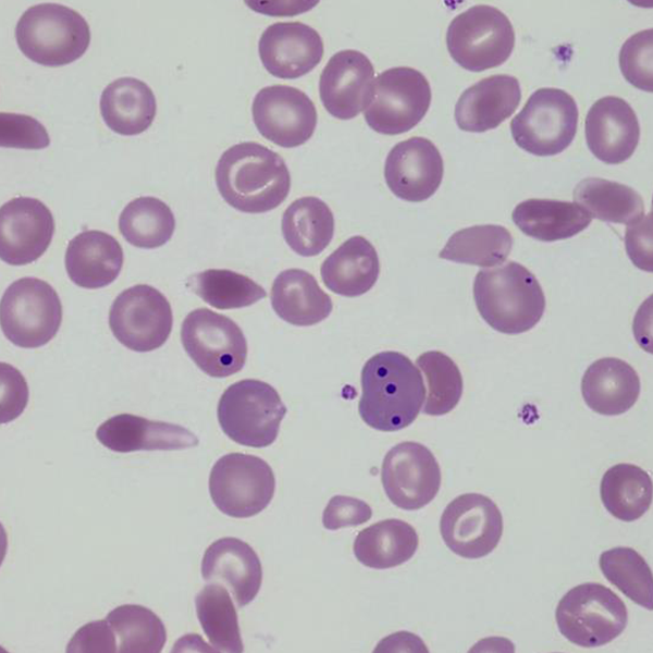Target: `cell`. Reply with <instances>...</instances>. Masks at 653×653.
I'll return each instance as SVG.
<instances>
[{"label":"cell","instance_id":"7bdbcfd3","mask_svg":"<svg viewBox=\"0 0 653 653\" xmlns=\"http://www.w3.org/2000/svg\"><path fill=\"white\" fill-rule=\"evenodd\" d=\"M50 144L45 126L20 113H0V145L8 148L44 149Z\"/></svg>","mask_w":653,"mask_h":653},{"label":"cell","instance_id":"f35d334b","mask_svg":"<svg viewBox=\"0 0 653 653\" xmlns=\"http://www.w3.org/2000/svg\"><path fill=\"white\" fill-rule=\"evenodd\" d=\"M188 287L217 309L250 306L266 297L264 288L250 278L227 269H208L193 274Z\"/></svg>","mask_w":653,"mask_h":653},{"label":"cell","instance_id":"8fae6325","mask_svg":"<svg viewBox=\"0 0 653 653\" xmlns=\"http://www.w3.org/2000/svg\"><path fill=\"white\" fill-rule=\"evenodd\" d=\"M275 490L272 468L262 458L231 453L220 457L209 476L213 504L233 518H248L262 512Z\"/></svg>","mask_w":653,"mask_h":653},{"label":"cell","instance_id":"7c38bea8","mask_svg":"<svg viewBox=\"0 0 653 653\" xmlns=\"http://www.w3.org/2000/svg\"><path fill=\"white\" fill-rule=\"evenodd\" d=\"M184 349L206 374L225 378L241 371L247 342L241 328L226 316L207 308L190 311L182 323Z\"/></svg>","mask_w":653,"mask_h":653},{"label":"cell","instance_id":"d6a6232c","mask_svg":"<svg viewBox=\"0 0 653 653\" xmlns=\"http://www.w3.org/2000/svg\"><path fill=\"white\" fill-rule=\"evenodd\" d=\"M574 200L592 218L631 225L643 218L644 201L640 194L628 185L588 177L580 181L572 194Z\"/></svg>","mask_w":653,"mask_h":653},{"label":"cell","instance_id":"7dc6e473","mask_svg":"<svg viewBox=\"0 0 653 653\" xmlns=\"http://www.w3.org/2000/svg\"><path fill=\"white\" fill-rule=\"evenodd\" d=\"M626 250L633 263L645 271H652V214L651 212L634 224L628 225L625 234Z\"/></svg>","mask_w":653,"mask_h":653},{"label":"cell","instance_id":"6da1fadb","mask_svg":"<svg viewBox=\"0 0 653 653\" xmlns=\"http://www.w3.org/2000/svg\"><path fill=\"white\" fill-rule=\"evenodd\" d=\"M361 389L359 415L366 424L383 432L414 422L426 397L420 370L407 356L392 350L378 353L366 361Z\"/></svg>","mask_w":653,"mask_h":653},{"label":"cell","instance_id":"2e32d148","mask_svg":"<svg viewBox=\"0 0 653 653\" xmlns=\"http://www.w3.org/2000/svg\"><path fill=\"white\" fill-rule=\"evenodd\" d=\"M251 113L258 132L284 148L303 145L317 126V110L312 100L292 86L261 88L254 98Z\"/></svg>","mask_w":653,"mask_h":653},{"label":"cell","instance_id":"4dcf8cb0","mask_svg":"<svg viewBox=\"0 0 653 653\" xmlns=\"http://www.w3.org/2000/svg\"><path fill=\"white\" fill-rule=\"evenodd\" d=\"M418 544L419 538L414 527L392 518L361 530L354 542V554L367 567L387 569L409 560Z\"/></svg>","mask_w":653,"mask_h":653},{"label":"cell","instance_id":"603a6c76","mask_svg":"<svg viewBox=\"0 0 653 653\" xmlns=\"http://www.w3.org/2000/svg\"><path fill=\"white\" fill-rule=\"evenodd\" d=\"M96 438L104 447L118 453L177 451L198 444L197 436L182 426L132 414L107 419L97 428Z\"/></svg>","mask_w":653,"mask_h":653},{"label":"cell","instance_id":"7a4b0ae2","mask_svg":"<svg viewBox=\"0 0 653 653\" xmlns=\"http://www.w3.org/2000/svg\"><path fill=\"white\" fill-rule=\"evenodd\" d=\"M215 184L222 198L234 209L263 213L285 200L291 175L280 155L258 143L243 141L221 155Z\"/></svg>","mask_w":653,"mask_h":653},{"label":"cell","instance_id":"5bb4252c","mask_svg":"<svg viewBox=\"0 0 653 653\" xmlns=\"http://www.w3.org/2000/svg\"><path fill=\"white\" fill-rule=\"evenodd\" d=\"M440 531L453 553L465 558H481L497 546L503 533V517L490 497L465 493L445 507Z\"/></svg>","mask_w":653,"mask_h":653},{"label":"cell","instance_id":"83f0119b","mask_svg":"<svg viewBox=\"0 0 653 653\" xmlns=\"http://www.w3.org/2000/svg\"><path fill=\"white\" fill-rule=\"evenodd\" d=\"M380 262L375 248L364 236L356 235L338 246L321 264L324 285L333 293L356 297L367 293L377 282Z\"/></svg>","mask_w":653,"mask_h":653},{"label":"cell","instance_id":"b9f144b4","mask_svg":"<svg viewBox=\"0 0 653 653\" xmlns=\"http://www.w3.org/2000/svg\"><path fill=\"white\" fill-rule=\"evenodd\" d=\"M653 32L644 29L629 37L619 52V65L624 77L636 88L653 90Z\"/></svg>","mask_w":653,"mask_h":653},{"label":"cell","instance_id":"ab89813d","mask_svg":"<svg viewBox=\"0 0 653 653\" xmlns=\"http://www.w3.org/2000/svg\"><path fill=\"white\" fill-rule=\"evenodd\" d=\"M604 577L628 599L653 609V576L645 559L633 549L617 546L604 551L599 558Z\"/></svg>","mask_w":653,"mask_h":653},{"label":"cell","instance_id":"ffe728a7","mask_svg":"<svg viewBox=\"0 0 653 653\" xmlns=\"http://www.w3.org/2000/svg\"><path fill=\"white\" fill-rule=\"evenodd\" d=\"M323 41L319 33L300 22H278L260 36L258 51L266 70L284 79L298 78L322 60Z\"/></svg>","mask_w":653,"mask_h":653},{"label":"cell","instance_id":"4fadbf2b","mask_svg":"<svg viewBox=\"0 0 653 653\" xmlns=\"http://www.w3.org/2000/svg\"><path fill=\"white\" fill-rule=\"evenodd\" d=\"M172 324L170 303L160 291L146 284L124 289L109 311V325L114 337L138 353L161 347L170 336Z\"/></svg>","mask_w":653,"mask_h":653},{"label":"cell","instance_id":"52a82bcc","mask_svg":"<svg viewBox=\"0 0 653 653\" xmlns=\"http://www.w3.org/2000/svg\"><path fill=\"white\" fill-rule=\"evenodd\" d=\"M453 60L471 72L503 64L515 47V30L497 8L478 4L455 16L446 33Z\"/></svg>","mask_w":653,"mask_h":653},{"label":"cell","instance_id":"8992f818","mask_svg":"<svg viewBox=\"0 0 653 653\" xmlns=\"http://www.w3.org/2000/svg\"><path fill=\"white\" fill-rule=\"evenodd\" d=\"M555 619L560 633L582 648L604 645L623 633L628 612L609 588L587 582L570 589L558 602Z\"/></svg>","mask_w":653,"mask_h":653},{"label":"cell","instance_id":"836d02e7","mask_svg":"<svg viewBox=\"0 0 653 653\" xmlns=\"http://www.w3.org/2000/svg\"><path fill=\"white\" fill-rule=\"evenodd\" d=\"M605 509L623 521H634L650 508L653 497L649 473L637 465L617 464L605 471L600 484Z\"/></svg>","mask_w":653,"mask_h":653},{"label":"cell","instance_id":"3957f363","mask_svg":"<svg viewBox=\"0 0 653 653\" xmlns=\"http://www.w3.org/2000/svg\"><path fill=\"white\" fill-rule=\"evenodd\" d=\"M473 297L483 320L494 330L509 335L535 326L545 309L539 281L516 261L480 270L473 282Z\"/></svg>","mask_w":653,"mask_h":653},{"label":"cell","instance_id":"ba28073f","mask_svg":"<svg viewBox=\"0 0 653 653\" xmlns=\"http://www.w3.org/2000/svg\"><path fill=\"white\" fill-rule=\"evenodd\" d=\"M62 322V304L54 288L37 278H22L4 291L0 324L14 345L36 348L51 341Z\"/></svg>","mask_w":653,"mask_h":653},{"label":"cell","instance_id":"30bf717a","mask_svg":"<svg viewBox=\"0 0 653 653\" xmlns=\"http://www.w3.org/2000/svg\"><path fill=\"white\" fill-rule=\"evenodd\" d=\"M430 103L431 87L421 72L407 66L391 67L375 77L364 113L377 133L397 135L416 126Z\"/></svg>","mask_w":653,"mask_h":653},{"label":"cell","instance_id":"7402d4cb","mask_svg":"<svg viewBox=\"0 0 653 653\" xmlns=\"http://www.w3.org/2000/svg\"><path fill=\"white\" fill-rule=\"evenodd\" d=\"M201 575L207 582L227 588L238 607L256 597L262 582L257 553L237 538H222L208 546L201 562Z\"/></svg>","mask_w":653,"mask_h":653},{"label":"cell","instance_id":"f546056e","mask_svg":"<svg viewBox=\"0 0 653 653\" xmlns=\"http://www.w3.org/2000/svg\"><path fill=\"white\" fill-rule=\"evenodd\" d=\"M516 226L541 242L572 237L588 227L592 218L576 202L556 199H527L512 213Z\"/></svg>","mask_w":653,"mask_h":653},{"label":"cell","instance_id":"74e56055","mask_svg":"<svg viewBox=\"0 0 653 653\" xmlns=\"http://www.w3.org/2000/svg\"><path fill=\"white\" fill-rule=\"evenodd\" d=\"M116 638L120 653H159L167 641L162 620L149 608L124 604L106 617Z\"/></svg>","mask_w":653,"mask_h":653},{"label":"cell","instance_id":"ee69618b","mask_svg":"<svg viewBox=\"0 0 653 653\" xmlns=\"http://www.w3.org/2000/svg\"><path fill=\"white\" fill-rule=\"evenodd\" d=\"M371 516V507L362 500L335 495L323 510L322 522L325 529L337 530L365 523Z\"/></svg>","mask_w":653,"mask_h":653},{"label":"cell","instance_id":"e0dca14e","mask_svg":"<svg viewBox=\"0 0 653 653\" xmlns=\"http://www.w3.org/2000/svg\"><path fill=\"white\" fill-rule=\"evenodd\" d=\"M54 219L37 198L19 196L0 208V257L11 266L36 261L49 247Z\"/></svg>","mask_w":653,"mask_h":653},{"label":"cell","instance_id":"5b68a950","mask_svg":"<svg viewBox=\"0 0 653 653\" xmlns=\"http://www.w3.org/2000/svg\"><path fill=\"white\" fill-rule=\"evenodd\" d=\"M285 414L286 407L278 391L255 379L231 384L217 408L219 424L231 440L258 448L276 440Z\"/></svg>","mask_w":653,"mask_h":653},{"label":"cell","instance_id":"cb8c5ba5","mask_svg":"<svg viewBox=\"0 0 653 653\" xmlns=\"http://www.w3.org/2000/svg\"><path fill=\"white\" fill-rule=\"evenodd\" d=\"M521 99L518 79L497 74L467 88L455 106V120L466 132L483 133L497 127L509 118Z\"/></svg>","mask_w":653,"mask_h":653},{"label":"cell","instance_id":"d590c367","mask_svg":"<svg viewBox=\"0 0 653 653\" xmlns=\"http://www.w3.org/2000/svg\"><path fill=\"white\" fill-rule=\"evenodd\" d=\"M119 229L131 245L152 249L170 241L175 230V218L164 201L143 196L124 207L119 218Z\"/></svg>","mask_w":653,"mask_h":653},{"label":"cell","instance_id":"e575fe53","mask_svg":"<svg viewBox=\"0 0 653 653\" xmlns=\"http://www.w3.org/2000/svg\"><path fill=\"white\" fill-rule=\"evenodd\" d=\"M513 247V236L502 225L485 224L455 232L439 254L445 260L494 267L506 260Z\"/></svg>","mask_w":653,"mask_h":653},{"label":"cell","instance_id":"4316f807","mask_svg":"<svg viewBox=\"0 0 653 653\" xmlns=\"http://www.w3.org/2000/svg\"><path fill=\"white\" fill-rule=\"evenodd\" d=\"M270 299L275 313L297 326L317 324L333 309L331 297L312 274L301 269L280 272L273 281Z\"/></svg>","mask_w":653,"mask_h":653},{"label":"cell","instance_id":"484cf974","mask_svg":"<svg viewBox=\"0 0 653 653\" xmlns=\"http://www.w3.org/2000/svg\"><path fill=\"white\" fill-rule=\"evenodd\" d=\"M586 404L596 414L617 416L628 411L640 395V379L626 361L605 357L586 370L581 381Z\"/></svg>","mask_w":653,"mask_h":653},{"label":"cell","instance_id":"d6986e66","mask_svg":"<svg viewBox=\"0 0 653 653\" xmlns=\"http://www.w3.org/2000/svg\"><path fill=\"white\" fill-rule=\"evenodd\" d=\"M374 69L358 50H341L323 67L319 79L320 99L325 110L340 120H350L369 103Z\"/></svg>","mask_w":653,"mask_h":653},{"label":"cell","instance_id":"9c48e42d","mask_svg":"<svg viewBox=\"0 0 653 653\" xmlns=\"http://www.w3.org/2000/svg\"><path fill=\"white\" fill-rule=\"evenodd\" d=\"M578 107L572 96L559 88L535 90L510 122L515 143L535 156L564 151L575 138Z\"/></svg>","mask_w":653,"mask_h":653},{"label":"cell","instance_id":"1f68e13d","mask_svg":"<svg viewBox=\"0 0 653 653\" xmlns=\"http://www.w3.org/2000/svg\"><path fill=\"white\" fill-rule=\"evenodd\" d=\"M282 234L286 244L299 256H317L333 238V213L318 197L298 198L283 213Z\"/></svg>","mask_w":653,"mask_h":653},{"label":"cell","instance_id":"277c9868","mask_svg":"<svg viewBox=\"0 0 653 653\" xmlns=\"http://www.w3.org/2000/svg\"><path fill=\"white\" fill-rule=\"evenodd\" d=\"M19 48L25 57L46 66H61L79 59L90 42L86 20L58 3L28 8L15 27Z\"/></svg>","mask_w":653,"mask_h":653},{"label":"cell","instance_id":"9a60e30c","mask_svg":"<svg viewBox=\"0 0 653 653\" xmlns=\"http://www.w3.org/2000/svg\"><path fill=\"white\" fill-rule=\"evenodd\" d=\"M381 480L389 500L405 510L428 505L441 485V470L432 452L417 442H402L385 455Z\"/></svg>","mask_w":653,"mask_h":653},{"label":"cell","instance_id":"ac0fdd59","mask_svg":"<svg viewBox=\"0 0 653 653\" xmlns=\"http://www.w3.org/2000/svg\"><path fill=\"white\" fill-rule=\"evenodd\" d=\"M444 164L436 146L423 137H410L396 144L384 164L390 190L398 198L420 202L440 187Z\"/></svg>","mask_w":653,"mask_h":653},{"label":"cell","instance_id":"f6af8a7d","mask_svg":"<svg viewBox=\"0 0 653 653\" xmlns=\"http://www.w3.org/2000/svg\"><path fill=\"white\" fill-rule=\"evenodd\" d=\"M67 653H115L116 638L107 620L90 621L81 627L71 638Z\"/></svg>","mask_w":653,"mask_h":653},{"label":"cell","instance_id":"8d00e7d4","mask_svg":"<svg viewBox=\"0 0 653 653\" xmlns=\"http://www.w3.org/2000/svg\"><path fill=\"white\" fill-rule=\"evenodd\" d=\"M197 618L214 652L241 653L244 650L237 613L227 590L209 583L195 596Z\"/></svg>","mask_w":653,"mask_h":653},{"label":"cell","instance_id":"44dd1931","mask_svg":"<svg viewBox=\"0 0 653 653\" xmlns=\"http://www.w3.org/2000/svg\"><path fill=\"white\" fill-rule=\"evenodd\" d=\"M639 138L638 118L627 101L605 96L592 104L586 118V139L599 160L608 164L628 160Z\"/></svg>","mask_w":653,"mask_h":653},{"label":"cell","instance_id":"f1b7e54d","mask_svg":"<svg viewBox=\"0 0 653 653\" xmlns=\"http://www.w3.org/2000/svg\"><path fill=\"white\" fill-rule=\"evenodd\" d=\"M157 103L153 91L135 77L114 79L100 96L101 116L113 132L138 135L146 131L156 116Z\"/></svg>","mask_w":653,"mask_h":653},{"label":"cell","instance_id":"bcb514c9","mask_svg":"<svg viewBox=\"0 0 653 653\" xmlns=\"http://www.w3.org/2000/svg\"><path fill=\"white\" fill-rule=\"evenodd\" d=\"M14 368L1 364V423L15 419L25 408L28 399V390L24 378Z\"/></svg>","mask_w":653,"mask_h":653},{"label":"cell","instance_id":"d4e9b609","mask_svg":"<svg viewBox=\"0 0 653 653\" xmlns=\"http://www.w3.org/2000/svg\"><path fill=\"white\" fill-rule=\"evenodd\" d=\"M124 254L110 234L87 230L72 238L65 251V269L71 281L84 288H100L121 272Z\"/></svg>","mask_w":653,"mask_h":653},{"label":"cell","instance_id":"60d3db41","mask_svg":"<svg viewBox=\"0 0 653 653\" xmlns=\"http://www.w3.org/2000/svg\"><path fill=\"white\" fill-rule=\"evenodd\" d=\"M427 383L423 414L442 416L452 411L463 394V377L452 358L438 350H429L416 359Z\"/></svg>","mask_w":653,"mask_h":653}]
</instances>
